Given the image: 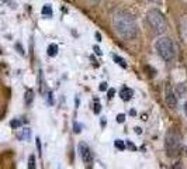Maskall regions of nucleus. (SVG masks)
I'll use <instances>...</instances> for the list:
<instances>
[{"label": "nucleus", "mask_w": 187, "mask_h": 169, "mask_svg": "<svg viewBox=\"0 0 187 169\" xmlns=\"http://www.w3.org/2000/svg\"><path fill=\"white\" fill-rule=\"evenodd\" d=\"M150 2H156V0H150Z\"/></svg>", "instance_id": "obj_27"}, {"label": "nucleus", "mask_w": 187, "mask_h": 169, "mask_svg": "<svg viewBox=\"0 0 187 169\" xmlns=\"http://www.w3.org/2000/svg\"><path fill=\"white\" fill-rule=\"evenodd\" d=\"M155 49L163 61L169 62L175 58L176 48H175V44H173L172 38H169V37H162V38H159L158 41L155 42Z\"/></svg>", "instance_id": "obj_3"}, {"label": "nucleus", "mask_w": 187, "mask_h": 169, "mask_svg": "<svg viewBox=\"0 0 187 169\" xmlns=\"http://www.w3.org/2000/svg\"><path fill=\"white\" fill-rule=\"evenodd\" d=\"M179 30H180L181 38L187 42V16H184L183 18L180 20V28H179Z\"/></svg>", "instance_id": "obj_8"}, {"label": "nucleus", "mask_w": 187, "mask_h": 169, "mask_svg": "<svg viewBox=\"0 0 187 169\" xmlns=\"http://www.w3.org/2000/svg\"><path fill=\"white\" fill-rule=\"evenodd\" d=\"M87 2H90V3H97L99 0H87Z\"/></svg>", "instance_id": "obj_25"}, {"label": "nucleus", "mask_w": 187, "mask_h": 169, "mask_svg": "<svg viewBox=\"0 0 187 169\" xmlns=\"http://www.w3.org/2000/svg\"><path fill=\"white\" fill-rule=\"evenodd\" d=\"M125 120V115H122V114H118V117H117V121L118 123H122V121Z\"/></svg>", "instance_id": "obj_18"}, {"label": "nucleus", "mask_w": 187, "mask_h": 169, "mask_svg": "<svg viewBox=\"0 0 187 169\" xmlns=\"http://www.w3.org/2000/svg\"><path fill=\"white\" fill-rule=\"evenodd\" d=\"M28 169H37V168H35V158H34V155H30V158H28Z\"/></svg>", "instance_id": "obj_14"}, {"label": "nucleus", "mask_w": 187, "mask_h": 169, "mask_svg": "<svg viewBox=\"0 0 187 169\" xmlns=\"http://www.w3.org/2000/svg\"><path fill=\"white\" fill-rule=\"evenodd\" d=\"M94 51H96L97 55H100V54H101V52H100V49H99V47H94Z\"/></svg>", "instance_id": "obj_23"}, {"label": "nucleus", "mask_w": 187, "mask_h": 169, "mask_svg": "<svg viewBox=\"0 0 187 169\" xmlns=\"http://www.w3.org/2000/svg\"><path fill=\"white\" fill-rule=\"evenodd\" d=\"M96 37H97V41H101V38H100V34H99V33L96 34Z\"/></svg>", "instance_id": "obj_24"}, {"label": "nucleus", "mask_w": 187, "mask_h": 169, "mask_svg": "<svg viewBox=\"0 0 187 169\" xmlns=\"http://www.w3.org/2000/svg\"><path fill=\"white\" fill-rule=\"evenodd\" d=\"M99 89L101 90V92H104V90H107V83H106V82H103V83H100Z\"/></svg>", "instance_id": "obj_17"}, {"label": "nucleus", "mask_w": 187, "mask_h": 169, "mask_svg": "<svg viewBox=\"0 0 187 169\" xmlns=\"http://www.w3.org/2000/svg\"><path fill=\"white\" fill-rule=\"evenodd\" d=\"M184 110H186V114H187V103L184 104Z\"/></svg>", "instance_id": "obj_26"}, {"label": "nucleus", "mask_w": 187, "mask_h": 169, "mask_svg": "<svg viewBox=\"0 0 187 169\" xmlns=\"http://www.w3.org/2000/svg\"><path fill=\"white\" fill-rule=\"evenodd\" d=\"M100 111V106H99V103H96V109H94V113H99Z\"/></svg>", "instance_id": "obj_22"}, {"label": "nucleus", "mask_w": 187, "mask_h": 169, "mask_svg": "<svg viewBox=\"0 0 187 169\" xmlns=\"http://www.w3.org/2000/svg\"><path fill=\"white\" fill-rule=\"evenodd\" d=\"M120 96H121L122 100L127 101V100H130V99L134 96V92L130 89V87H122L121 92H120Z\"/></svg>", "instance_id": "obj_9"}, {"label": "nucleus", "mask_w": 187, "mask_h": 169, "mask_svg": "<svg viewBox=\"0 0 187 169\" xmlns=\"http://www.w3.org/2000/svg\"><path fill=\"white\" fill-rule=\"evenodd\" d=\"M58 54V45L57 44H51L48 47V55L49 56H55Z\"/></svg>", "instance_id": "obj_11"}, {"label": "nucleus", "mask_w": 187, "mask_h": 169, "mask_svg": "<svg viewBox=\"0 0 187 169\" xmlns=\"http://www.w3.org/2000/svg\"><path fill=\"white\" fill-rule=\"evenodd\" d=\"M146 21L148 24L150 25L152 31L158 35L160 34L166 33L167 30V21H166V17L163 16V13L156 8H152V10H148L146 13Z\"/></svg>", "instance_id": "obj_2"}, {"label": "nucleus", "mask_w": 187, "mask_h": 169, "mask_svg": "<svg viewBox=\"0 0 187 169\" xmlns=\"http://www.w3.org/2000/svg\"><path fill=\"white\" fill-rule=\"evenodd\" d=\"M166 103L169 104L170 107H176V104H177V97L175 96V92H173V89H172V86H169L167 84L166 86Z\"/></svg>", "instance_id": "obj_6"}, {"label": "nucleus", "mask_w": 187, "mask_h": 169, "mask_svg": "<svg viewBox=\"0 0 187 169\" xmlns=\"http://www.w3.org/2000/svg\"><path fill=\"white\" fill-rule=\"evenodd\" d=\"M80 128H82V125H77V124H75V132H80Z\"/></svg>", "instance_id": "obj_19"}, {"label": "nucleus", "mask_w": 187, "mask_h": 169, "mask_svg": "<svg viewBox=\"0 0 187 169\" xmlns=\"http://www.w3.org/2000/svg\"><path fill=\"white\" fill-rule=\"evenodd\" d=\"M79 155L82 158V161L85 163H90L93 161V154H91V149L87 146V144L80 142L79 144Z\"/></svg>", "instance_id": "obj_5"}, {"label": "nucleus", "mask_w": 187, "mask_h": 169, "mask_svg": "<svg viewBox=\"0 0 187 169\" xmlns=\"http://www.w3.org/2000/svg\"><path fill=\"white\" fill-rule=\"evenodd\" d=\"M32 99H34V92H32L31 89H27V92H26V104L27 106L31 104Z\"/></svg>", "instance_id": "obj_10"}, {"label": "nucleus", "mask_w": 187, "mask_h": 169, "mask_svg": "<svg viewBox=\"0 0 187 169\" xmlns=\"http://www.w3.org/2000/svg\"><path fill=\"white\" fill-rule=\"evenodd\" d=\"M42 14L45 17H52V8H51V6L49 4H45L42 7Z\"/></svg>", "instance_id": "obj_12"}, {"label": "nucleus", "mask_w": 187, "mask_h": 169, "mask_svg": "<svg viewBox=\"0 0 187 169\" xmlns=\"http://www.w3.org/2000/svg\"><path fill=\"white\" fill-rule=\"evenodd\" d=\"M21 124H23V123H21V120H14V121H12V123H10V125H12L13 128H18Z\"/></svg>", "instance_id": "obj_16"}, {"label": "nucleus", "mask_w": 187, "mask_h": 169, "mask_svg": "<svg viewBox=\"0 0 187 169\" xmlns=\"http://www.w3.org/2000/svg\"><path fill=\"white\" fill-rule=\"evenodd\" d=\"M113 25L116 33L122 39H132L138 34V27L134 16L128 11H117L113 16Z\"/></svg>", "instance_id": "obj_1"}, {"label": "nucleus", "mask_w": 187, "mask_h": 169, "mask_svg": "<svg viewBox=\"0 0 187 169\" xmlns=\"http://www.w3.org/2000/svg\"><path fill=\"white\" fill-rule=\"evenodd\" d=\"M37 146H38V151L41 152V142H40V138H37Z\"/></svg>", "instance_id": "obj_21"}, {"label": "nucleus", "mask_w": 187, "mask_h": 169, "mask_svg": "<svg viewBox=\"0 0 187 169\" xmlns=\"http://www.w3.org/2000/svg\"><path fill=\"white\" fill-rule=\"evenodd\" d=\"M16 135H17V138L20 141H28L30 138H31V131H30V128H27V127H21V128L17 130V132H16Z\"/></svg>", "instance_id": "obj_7"}, {"label": "nucleus", "mask_w": 187, "mask_h": 169, "mask_svg": "<svg viewBox=\"0 0 187 169\" xmlns=\"http://www.w3.org/2000/svg\"><path fill=\"white\" fill-rule=\"evenodd\" d=\"M113 96H114V89L113 90H108V99H111V97H113Z\"/></svg>", "instance_id": "obj_20"}, {"label": "nucleus", "mask_w": 187, "mask_h": 169, "mask_svg": "<svg viewBox=\"0 0 187 169\" xmlns=\"http://www.w3.org/2000/svg\"><path fill=\"white\" fill-rule=\"evenodd\" d=\"M113 58L116 59V61H117V64H118L120 66H122V68H127V64H125V61H124V59H122V58H120L118 55H116V54H114V55H113Z\"/></svg>", "instance_id": "obj_13"}, {"label": "nucleus", "mask_w": 187, "mask_h": 169, "mask_svg": "<svg viewBox=\"0 0 187 169\" xmlns=\"http://www.w3.org/2000/svg\"><path fill=\"white\" fill-rule=\"evenodd\" d=\"M114 145H116L118 149H125V144H124V142H121V140H116Z\"/></svg>", "instance_id": "obj_15"}, {"label": "nucleus", "mask_w": 187, "mask_h": 169, "mask_svg": "<svg viewBox=\"0 0 187 169\" xmlns=\"http://www.w3.org/2000/svg\"><path fill=\"white\" fill-rule=\"evenodd\" d=\"M165 148H166L167 156H176L181 148V138L175 130H169L165 140Z\"/></svg>", "instance_id": "obj_4"}]
</instances>
